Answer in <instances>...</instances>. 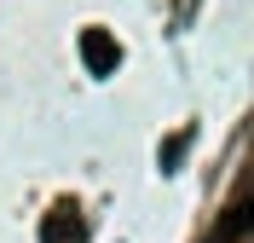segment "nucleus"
<instances>
[{
  "instance_id": "obj_3",
  "label": "nucleus",
  "mask_w": 254,
  "mask_h": 243,
  "mask_svg": "<svg viewBox=\"0 0 254 243\" xmlns=\"http://www.w3.org/2000/svg\"><path fill=\"white\" fill-rule=\"evenodd\" d=\"M185 151H190V128H174L168 139H162V174H179Z\"/></svg>"
},
{
  "instance_id": "obj_2",
  "label": "nucleus",
  "mask_w": 254,
  "mask_h": 243,
  "mask_svg": "<svg viewBox=\"0 0 254 243\" xmlns=\"http://www.w3.org/2000/svg\"><path fill=\"white\" fill-rule=\"evenodd\" d=\"M41 243H87V220H81L69 203H58V209L41 220Z\"/></svg>"
},
{
  "instance_id": "obj_4",
  "label": "nucleus",
  "mask_w": 254,
  "mask_h": 243,
  "mask_svg": "<svg viewBox=\"0 0 254 243\" xmlns=\"http://www.w3.org/2000/svg\"><path fill=\"white\" fill-rule=\"evenodd\" d=\"M190 12H196V0H179V17H190Z\"/></svg>"
},
{
  "instance_id": "obj_1",
  "label": "nucleus",
  "mask_w": 254,
  "mask_h": 243,
  "mask_svg": "<svg viewBox=\"0 0 254 243\" xmlns=\"http://www.w3.org/2000/svg\"><path fill=\"white\" fill-rule=\"evenodd\" d=\"M81 58H87V70L93 76H116V64H122V47H116L110 29H81Z\"/></svg>"
}]
</instances>
